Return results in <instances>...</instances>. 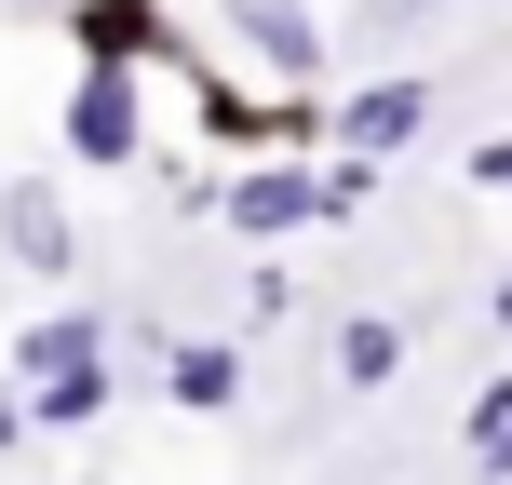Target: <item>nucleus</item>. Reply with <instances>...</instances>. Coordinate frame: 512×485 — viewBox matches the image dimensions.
<instances>
[{
	"mask_svg": "<svg viewBox=\"0 0 512 485\" xmlns=\"http://www.w3.org/2000/svg\"><path fill=\"white\" fill-rule=\"evenodd\" d=\"M378 14H391V27H418V14H432V0H378Z\"/></svg>",
	"mask_w": 512,
	"mask_h": 485,
	"instance_id": "dca6fc26",
	"label": "nucleus"
},
{
	"mask_svg": "<svg viewBox=\"0 0 512 485\" xmlns=\"http://www.w3.org/2000/svg\"><path fill=\"white\" fill-rule=\"evenodd\" d=\"M459 189H499V203H512V135H486V149H459Z\"/></svg>",
	"mask_w": 512,
	"mask_h": 485,
	"instance_id": "4468645a",
	"label": "nucleus"
},
{
	"mask_svg": "<svg viewBox=\"0 0 512 485\" xmlns=\"http://www.w3.org/2000/svg\"><path fill=\"white\" fill-rule=\"evenodd\" d=\"M486 324H499V337H512V283H499V297H486Z\"/></svg>",
	"mask_w": 512,
	"mask_h": 485,
	"instance_id": "f3484780",
	"label": "nucleus"
},
{
	"mask_svg": "<svg viewBox=\"0 0 512 485\" xmlns=\"http://www.w3.org/2000/svg\"><path fill=\"white\" fill-rule=\"evenodd\" d=\"M459 459L486 472V485H512V364H499V378L459 405Z\"/></svg>",
	"mask_w": 512,
	"mask_h": 485,
	"instance_id": "9b49d317",
	"label": "nucleus"
},
{
	"mask_svg": "<svg viewBox=\"0 0 512 485\" xmlns=\"http://www.w3.org/2000/svg\"><path fill=\"white\" fill-rule=\"evenodd\" d=\"M0 270L54 283V297L81 283V216H68V189H54V176H14V189H0Z\"/></svg>",
	"mask_w": 512,
	"mask_h": 485,
	"instance_id": "423d86ee",
	"label": "nucleus"
},
{
	"mask_svg": "<svg viewBox=\"0 0 512 485\" xmlns=\"http://www.w3.org/2000/svg\"><path fill=\"white\" fill-rule=\"evenodd\" d=\"M243 391H256L243 337H162V405L176 418H243Z\"/></svg>",
	"mask_w": 512,
	"mask_h": 485,
	"instance_id": "6e6552de",
	"label": "nucleus"
},
{
	"mask_svg": "<svg viewBox=\"0 0 512 485\" xmlns=\"http://www.w3.org/2000/svg\"><path fill=\"white\" fill-rule=\"evenodd\" d=\"M108 405H122V351H95V364H54V378H27V418H41V432H95Z\"/></svg>",
	"mask_w": 512,
	"mask_h": 485,
	"instance_id": "9d476101",
	"label": "nucleus"
},
{
	"mask_svg": "<svg viewBox=\"0 0 512 485\" xmlns=\"http://www.w3.org/2000/svg\"><path fill=\"white\" fill-rule=\"evenodd\" d=\"M378 176H391V162H351V149H324V230H351V216L378 203Z\"/></svg>",
	"mask_w": 512,
	"mask_h": 485,
	"instance_id": "f8f14e48",
	"label": "nucleus"
},
{
	"mask_svg": "<svg viewBox=\"0 0 512 485\" xmlns=\"http://www.w3.org/2000/svg\"><path fill=\"white\" fill-rule=\"evenodd\" d=\"M54 14H68V54H81V68H135V81H149V68H176V81L203 68L162 0H54Z\"/></svg>",
	"mask_w": 512,
	"mask_h": 485,
	"instance_id": "20e7f679",
	"label": "nucleus"
},
{
	"mask_svg": "<svg viewBox=\"0 0 512 485\" xmlns=\"http://www.w3.org/2000/svg\"><path fill=\"white\" fill-rule=\"evenodd\" d=\"M405 364H418V324H405L391 297H351V310L324 324V391H337V405H378V391H405Z\"/></svg>",
	"mask_w": 512,
	"mask_h": 485,
	"instance_id": "39448f33",
	"label": "nucleus"
},
{
	"mask_svg": "<svg viewBox=\"0 0 512 485\" xmlns=\"http://www.w3.org/2000/svg\"><path fill=\"white\" fill-rule=\"evenodd\" d=\"M0 14H54V0H0Z\"/></svg>",
	"mask_w": 512,
	"mask_h": 485,
	"instance_id": "a211bd4d",
	"label": "nucleus"
},
{
	"mask_svg": "<svg viewBox=\"0 0 512 485\" xmlns=\"http://www.w3.org/2000/svg\"><path fill=\"white\" fill-rule=\"evenodd\" d=\"M283 310H297V283H283V270H256V283H243V337H270Z\"/></svg>",
	"mask_w": 512,
	"mask_h": 485,
	"instance_id": "ddd939ff",
	"label": "nucleus"
},
{
	"mask_svg": "<svg viewBox=\"0 0 512 485\" xmlns=\"http://www.w3.org/2000/svg\"><path fill=\"white\" fill-rule=\"evenodd\" d=\"M54 149H68V176H135V162H149V95H135V68H68Z\"/></svg>",
	"mask_w": 512,
	"mask_h": 485,
	"instance_id": "f257e3e1",
	"label": "nucleus"
},
{
	"mask_svg": "<svg viewBox=\"0 0 512 485\" xmlns=\"http://www.w3.org/2000/svg\"><path fill=\"white\" fill-rule=\"evenodd\" d=\"M27 432H41V418H27V391H14V378H0V459H14V445H27Z\"/></svg>",
	"mask_w": 512,
	"mask_h": 485,
	"instance_id": "2eb2a0df",
	"label": "nucleus"
},
{
	"mask_svg": "<svg viewBox=\"0 0 512 485\" xmlns=\"http://www.w3.org/2000/svg\"><path fill=\"white\" fill-rule=\"evenodd\" d=\"M216 216H230V243H297L324 230V149H270V162H230V189H216Z\"/></svg>",
	"mask_w": 512,
	"mask_h": 485,
	"instance_id": "7ed1b4c3",
	"label": "nucleus"
},
{
	"mask_svg": "<svg viewBox=\"0 0 512 485\" xmlns=\"http://www.w3.org/2000/svg\"><path fill=\"white\" fill-rule=\"evenodd\" d=\"M216 14H230V41L256 54V68L270 81H297V95H337V54H324V14H310V0H216Z\"/></svg>",
	"mask_w": 512,
	"mask_h": 485,
	"instance_id": "0eeeda50",
	"label": "nucleus"
},
{
	"mask_svg": "<svg viewBox=\"0 0 512 485\" xmlns=\"http://www.w3.org/2000/svg\"><path fill=\"white\" fill-rule=\"evenodd\" d=\"M432 122H445V68H378V81H351V95L324 108V149H351V162H405Z\"/></svg>",
	"mask_w": 512,
	"mask_h": 485,
	"instance_id": "f03ea898",
	"label": "nucleus"
},
{
	"mask_svg": "<svg viewBox=\"0 0 512 485\" xmlns=\"http://www.w3.org/2000/svg\"><path fill=\"white\" fill-rule=\"evenodd\" d=\"M108 351V297H54V310H27V324H14V364H0V378H54V364H95Z\"/></svg>",
	"mask_w": 512,
	"mask_h": 485,
	"instance_id": "1a4fd4ad",
	"label": "nucleus"
}]
</instances>
